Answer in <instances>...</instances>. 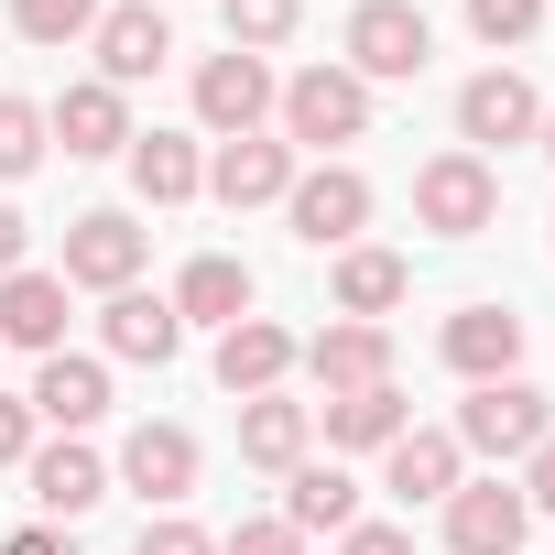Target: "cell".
Returning a JSON list of instances; mask_svg holds the SVG:
<instances>
[{
  "mask_svg": "<svg viewBox=\"0 0 555 555\" xmlns=\"http://www.w3.org/2000/svg\"><path fill=\"white\" fill-rule=\"evenodd\" d=\"M360 131H371V88H360L349 66H306V77L284 88V142L338 153V142H360Z\"/></svg>",
  "mask_w": 555,
  "mask_h": 555,
  "instance_id": "obj_1",
  "label": "cell"
},
{
  "mask_svg": "<svg viewBox=\"0 0 555 555\" xmlns=\"http://www.w3.org/2000/svg\"><path fill=\"white\" fill-rule=\"evenodd\" d=\"M414 218H425L436 240H479V229L501 218V175H490L479 153H436V164L414 175Z\"/></svg>",
  "mask_w": 555,
  "mask_h": 555,
  "instance_id": "obj_2",
  "label": "cell"
},
{
  "mask_svg": "<svg viewBox=\"0 0 555 555\" xmlns=\"http://www.w3.org/2000/svg\"><path fill=\"white\" fill-rule=\"evenodd\" d=\"M425 55H436V23L414 12V0H360L349 12V77L371 88V77H425Z\"/></svg>",
  "mask_w": 555,
  "mask_h": 555,
  "instance_id": "obj_3",
  "label": "cell"
},
{
  "mask_svg": "<svg viewBox=\"0 0 555 555\" xmlns=\"http://www.w3.org/2000/svg\"><path fill=\"white\" fill-rule=\"evenodd\" d=\"M284 218H295V240H306V250H349V240L371 229V175L317 164V175H295V185H284Z\"/></svg>",
  "mask_w": 555,
  "mask_h": 555,
  "instance_id": "obj_4",
  "label": "cell"
},
{
  "mask_svg": "<svg viewBox=\"0 0 555 555\" xmlns=\"http://www.w3.org/2000/svg\"><path fill=\"white\" fill-rule=\"evenodd\" d=\"M544 436H555V414H544L533 382H479L457 403V447H479V457H533Z\"/></svg>",
  "mask_w": 555,
  "mask_h": 555,
  "instance_id": "obj_5",
  "label": "cell"
},
{
  "mask_svg": "<svg viewBox=\"0 0 555 555\" xmlns=\"http://www.w3.org/2000/svg\"><path fill=\"white\" fill-rule=\"evenodd\" d=\"M522 533H533L522 479H457L447 490V544L457 555H522Z\"/></svg>",
  "mask_w": 555,
  "mask_h": 555,
  "instance_id": "obj_6",
  "label": "cell"
},
{
  "mask_svg": "<svg viewBox=\"0 0 555 555\" xmlns=\"http://www.w3.org/2000/svg\"><path fill=\"white\" fill-rule=\"evenodd\" d=\"M272 99H284V88H272V66H261V55H240V44L196 66V120H207L218 142H240V131H261V109H272Z\"/></svg>",
  "mask_w": 555,
  "mask_h": 555,
  "instance_id": "obj_7",
  "label": "cell"
},
{
  "mask_svg": "<svg viewBox=\"0 0 555 555\" xmlns=\"http://www.w3.org/2000/svg\"><path fill=\"white\" fill-rule=\"evenodd\" d=\"M295 360L317 371V392H327V403H338V392H371V382H392V338H382V327H360V317L317 327Z\"/></svg>",
  "mask_w": 555,
  "mask_h": 555,
  "instance_id": "obj_8",
  "label": "cell"
},
{
  "mask_svg": "<svg viewBox=\"0 0 555 555\" xmlns=\"http://www.w3.org/2000/svg\"><path fill=\"white\" fill-rule=\"evenodd\" d=\"M131 272H142V229L120 207H88L66 229V284H99V295H131Z\"/></svg>",
  "mask_w": 555,
  "mask_h": 555,
  "instance_id": "obj_9",
  "label": "cell"
},
{
  "mask_svg": "<svg viewBox=\"0 0 555 555\" xmlns=\"http://www.w3.org/2000/svg\"><path fill=\"white\" fill-rule=\"evenodd\" d=\"M457 131H468V142H533V131H544V99H533V77H512V66L468 77V88H457Z\"/></svg>",
  "mask_w": 555,
  "mask_h": 555,
  "instance_id": "obj_10",
  "label": "cell"
},
{
  "mask_svg": "<svg viewBox=\"0 0 555 555\" xmlns=\"http://www.w3.org/2000/svg\"><path fill=\"white\" fill-rule=\"evenodd\" d=\"M284 185H295V142H261V131L218 142V164H207V196L218 207H272Z\"/></svg>",
  "mask_w": 555,
  "mask_h": 555,
  "instance_id": "obj_11",
  "label": "cell"
},
{
  "mask_svg": "<svg viewBox=\"0 0 555 555\" xmlns=\"http://www.w3.org/2000/svg\"><path fill=\"white\" fill-rule=\"evenodd\" d=\"M164 55H175V34H164L153 0H120V12H99V88H142Z\"/></svg>",
  "mask_w": 555,
  "mask_h": 555,
  "instance_id": "obj_12",
  "label": "cell"
},
{
  "mask_svg": "<svg viewBox=\"0 0 555 555\" xmlns=\"http://www.w3.org/2000/svg\"><path fill=\"white\" fill-rule=\"evenodd\" d=\"M512 360H522V317L512 306H457L447 317V371L457 382H512Z\"/></svg>",
  "mask_w": 555,
  "mask_h": 555,
  "instance_id": "obj_13",
  "label": "cell"
},
{
  "mask_svg": "<svg viewBox=\"0 0 555 555\" xmlns=\"http://www.w3.org/2000/svg\"><path fill=\"white\" fill-rule=\"evenodd\" d=\"M44 131H55L77 164H99V153H131V109H120V88H99V77H88V88H66V99L44 109Z\"/></svg>",
  "mask_w": 555,
  "mask_h": 555,
  "instance_id": "obj_14",
  "label": "cell"
},
{
  "mask_svg": "<svg viewBox=\"0 0 555 555\" xmlns=\"http://www.w3.org/2000/svg\"><path fill=\"white\" fill-rule=\"evenodd\" d=\"M23 403H34V425L77 436V425H99V414H109V371H99V360H66V349H55V360L34 371V392H23Z\"/></svg>",
  "mask_w": 555,
  "mask_h": 555,
  "instance_id": "obj_15",
  "label": "cell"
},
{
  "mask_svg": "<svg viewBox=\"0 0 555 555\" xmlns=\"http://www.w3.org/2000/svg\"><path fill=\"white\" fill-rule=\"evenodd\" d=\"M23 468H34V501H44L55 522H77V512H99V501H109V457H88L77 436H55V447H34Z\"/></svg>",
  "mask_w": 555,
  "mask_h": 555,
  "instance_id": "obj_16",
  "label": "cell"
},
{
  "mask_svg": "<svg viewBox=\"0 0 555 555\" xmlns=\"http://www.w3.org/2000/svg\"><path fill=\"white\" fill-rule=\"evenodd\" d=\"M120 479H131L142 501H185V490H196V436H185V425H131Z\"/></svg>",
  "mask_w": 555,
  "mask_h": 555,
  "instance_id": "obj_17",
  "label": "cell"
},
{
  "mask_svg": "<svg viewBox=\"0 0 555 555\" xmlns=\"http://www.w3.org/2000/svg\"><path fill=\"white\" fill-rule=\"evenodd\" d=\"M0 338L12 349H66V272H12V284H0Z\"/></svg>",
  "mask_w": 555,
  "mask_h": 555,
  "instance_id": "obj_18",
  "label": "cell"
},
{
  "mask_svg": "<svg viewBox=\"0 0 555 555\" xmlns=\"http://www.w3.org/2000/svg\"><path fill=\"white\" fill-rule=\"evenodd\" d=\"M284 371H295V338L272 327V317H240V327H218V382H229L240 403H250V392H272Z\"/></svg>",
  "mask_w": 555,
  "mask_h": 555,
  "instance_id": "obj_19",
  "label": "cell"
},
{
  "mask_svg": "<svg viewBox=\"0 0 555 555\" xmlns=\"http://www.w3.org/2000/svg\"><path fill=\"white\" fill-rule=\"evenodd\" d=\"M99 338H109L120 360H153V371H164V360L185 349V317H175L164 295H142V284H131V295H109V317H99Z\"/></svg>",
  "mask_w": 555,
  "mask_h": 555,
  "instance_id": "obj_20",
  "label": "cell"
},
{
  "mask_svg": "<svg viewBox=\"0 0 555 555\" xmlns=\"http://www.w3.org/2000/svg\"><path fill=\"white\" fill-rule=\"evenodd\" d=\"M306 425H317L306 403H284V392H250V403H240V457L295 479V468H306Z\"/></svg>",
  "mask_w": 555,
  "mask_h": 555,
  "instance_id": "obj_21",
  "label": "cell"
},
{
  "mask_svg": "<svg viewBox=\"0 0 555 555\" xmlns=\"http://www.w3.org/2000/svg\"><path fill=\"white\" fill-rule=\"evenodd\" d=\"M457 457H468L457 436H436V425H403L382 479H392V501H447V490H457Z\"/></svg>",
  "mask_w": 555,
  "mask_h": 555,
  "instance_id": "obj_22",
  "label": "cell"
},
{
  "mask_svg": "<svg viewBox=\"0 0 555 555\" xmlns=\"http://www.w3.org/2000/svg\"><path fill=\"white\" fill-rule=\"evenodd\" d=\"M403 284H414V272H403V250H338V317H360V327H382L392 306H403Z\"/></svg>",
  "mask_w": 555,
  "mask_h": 555,
  "instance_id": "obj_23",
  "label": "cell"
},
{
  "mask_svg": "<svg viewBox=\"0 0 555 555\" xmlns=\"http://www.w3.org/2000/svg\"><path fill=\"white\" fill-rule=\"evenodd\" d=\"M164 306H175V317H207V327H240V317H250V272H240L229 250H196L185 284H175Z\"/></svg>",
  "mask_w": 555,
  "mask_h": 555,
  "instance_id": "obj_24",
  "label": "cell"
},
{
  "mask_svg": "<svg viewBox=\"0 0 555 555\" xmlns=\"http://www.w3.org/2000/svg\"><path fill=\"white\" fill-rule=\"evenodd\" d=\"M131 185H142L153 207H185V196L207 185V164H196L185 131H131Z\"/></svg>",
  "mask_w": 555,
  "mask_h": 555,
  "instance_id": "obj_25",
  "label": "cell"
},
{
  "mask_svg": "<svg viewBox=\"0 0 555 555\" xmlns=\"http://www.w3.org/2000/svg\"><path fill=\"white\" fill-rule=\"evenodd\" d=\"M403 425H414V403H403L392 382H371V392H338V403H327V447H392Z\"/></svg>",
  "mask_w": 555,
  "mask_h": 555,
  "instance_id": "obj_26",
  "label": "cell"
},
{
  "mask_svg": "<svg viewBox=\"0 0 555 555\" xmlns=\"http://www.w3.org/2000/svg\"><path fill=\"white\" fill-rule=\"evenodd\" d=\"M284 522H295V533H349V522H360V479H349V468H295Z\"/></svg>",
  "mask_w": 555,
  "mask_h": 555,
  "instance_id": "obj_27",
  "label": "cell"
},
{
  "mask_svg": "<svg viewBox=\"0 0 555 555\" xmlns=\"http://www.w3.org/2000/svg\"><path fill=\"white\" fill-rule=\"evenodd\" d=\"M12 34L23 44H77V34H99V0H12Z\"/></svg>",
  "mask_w": 555,
  "mask_h": 555,
  "instance_id": "obj_28",
  "label": "cell"
},
{
  "mask_svg": "<svg viewBox=\"0 0 555 555\" xmlns=\"http://www.w3.org/2000/svg\"><path fill=\"white\" fill-rule=\"evenodd\" d=\"M218 23H229L240 55H261V44H284V34H295V0H218Z\"/></svg>",
  "mask_w": 555,
  "mask_h": 555,
  "instance_id": "obj_29",
  "label": "cell"
},
{
  "mask_svg": "<svg viewBox=\"0 0 555 555\" xmlns=\"http://www.w3.org/2000/svg\"><path fill=\"white\" fill-rule=\"evenodd\" d=\"M44 142H55V131H44V109H34V99H0V175H34V164H44Z\"/></svg>",
  "mask_w": 555,
  "mask_h": 555,
  "instance_id": "obj_30",
  "label": "cell"
},
{
  "mask_svg": "<svg viewBox=\"0 0 555 555\" xmlns=\"http://www.w3.org/2000/svg\"><path fill=\"white\" fill-rule=\"evenodd\" d=\"M533 23H544V0H468L479 44H533Z\"/></svg>",
  "mask_w": 555,
  "mask_h": 555,
  "instance_id": "obj_31",
  "label": "cell"
},
{
  "mask_svg": "<svg viewBox=\"0 0 555 555\" xmlns=\"http://www.w3.org/2000/svg\"><path fill=\"white\" fill-rule=\"evenodd\" d=\"M218 555H306V533H295V522H240Z\"/></svg>",
  "mask_w": 555,
  "mask_h": 555,
  "instance_id": "obj_32",
  "label": "cell"
},
{
  "mask_svg": "<svg viewBox=\"0 0 555 555\" xmlns=\"http://www.w3.org/2000/svg\"><path fill=\"white\" fill-rule=\"evenodd\" d=\"M131 555H218V544H207L196 522H175V512H164V522H142V544H131Z\"/></svg>",
  "mask_w": 555,
  "mask_h": 555,
  "instance_id": "obj_33",
  "label": "cell"
},
{
  "mask_svg": "<svg viewBox=\"0 0 555 555\" xmlns=\"http://www.w3.org/2000/svg\"><path fill=\"white\" fill-rule=\"evenodd\" d=\"M338 555H414V533H403V522H349Z\"/></svg>",
  "mask_w": 555,
  "mask_h": 555,
  "instance_id": "obj_34",
  "label": "cell"
},
{
  "mask_svg": "<svg viewBox=\"0 0 555 555\" xmlns=\"http://www.w3.org/2000/svg\"><path fill=\"white\" fill-rule=\"evenodd\" d=\"M34 457V403H0V468Z\"/></svg>",
  "mask_w": 555,
  "mask_h": 555,
  "instance_id": "obj_35",
  "label": "cell"
},
{
  "mask_svg": "<svg viewBox=\"0 0 555 555\" xmlns=\"http://www.w3.org/2000/svg\"><path fill=\"white\" fill-rule=\"evenodd\" d=\"M522 501H533V512H555V436L522 457Z\"/></svg>",
  "mask_w": 555,
  "mask_h": 555,
  "instance_id": "obj_36",
  "label": "cell"
},
{
  "mask_svg": "<svg viewBox=\"0 0 555 555\" xmlns=\"http://www.w3.org/2000/svg\"><path fill=\"white\" fill-rule=\"evenodd\" d=\"M0 555H66V533H55V522H23V533L0 544Z\"/></svg>",
  "mask_w": 555,
  "mask_h": 555,
  "instance_id": "obj_37",
  "label": "cell"
},
{
  "mask_svg": "<svg viewBox=\"0 0 555 555\" xmlns=\"http://www.w3.org/2000/svg\"><path fill=\"white\" fill-rule=\"evenodd\" d=\"M23 272V207H0V284Z\"/></svg>",
  "mask_w": 555,
  "mask_h": 555,
  "instance_id": "obj_38",
  "label": "cell"
},
{
  "mask_svg": "<svg viewBox=\"0 0 555 555\" xmlns=\"http://www.w3.org/2000/svg\"><path fill=\"white\" fill-rule=\"evenodd\" d=\"M533 142H544V153H555V109H544V131H533Z\"/></svg>",
  "mask_w": 555,
  "mask_h": 555,
  "instance_id": "obj_39",
  "label": "cell"
}]
</instances>
